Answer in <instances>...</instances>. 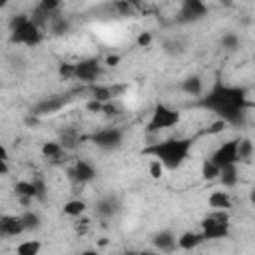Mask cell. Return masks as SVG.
Wrapping results in <instances>:
<instances>
[{"mask_svg":"<svg viewBox=\"0 0 255 255\" xmlns=\"http://www.w3.org/2000/svg\"><path fill=\"white\" fill-rule=\"evenodd\" d=\"M153 245H155V249L169 253L175 249L177 241H175V235L171 231H159L157 235H153Z\"/></svg>","mask_w":255,"mask_h":255,"instance_id":"obj_14","label":"cell"},{"mask_svg":"<svg viewBox=\"0 0 255 255\" xmlns=\"http://www.w3.org/2000/svg\"><path fill=\"white\" fill-rule=\"evenodd\" d=\"M8 163H6V159H0V175H6L8 173Z\"/></svg>","mask_w":255,"mask_h":255,"instance_id":"obj_39","label":"cell"},{"mask_svg":"<svg viewBox=\"0 0 255 255\" xmlns=\"http://www.w3.org/2000/svg\"><path fill=\"white\" fill-rule=\"evenodd\" d=\"M116 211H118V201H116V199L106 197V199L98 201V213H100L102 217H112Z\"/></svg>","mask_w":255,"mask_h":255,"instance_id":"obj_23","label":"cell"},{"mask_svg":"<svg viewBox=\"0 0 255 255\" xmlns=\"http://www.w3.org/2000/svg\"><path fill=\"white\" fill-rule=\"evenodd\" d=\"M60 4H62V0H40L38 8H42V10L48 12V14H54V12L60 8Z\"/></svg>","mask_w":255,"mask_h":255,"instance_id":"obj_30","label":"cell"},{"mask_svg":"<svg viewBox=\"0 0 255 255\" xmlns=\"http://www.w3.org/2000/svg\"><path fill=\"white\" fill-rule=\"evenodd\" d=\"M221 46H223L225 50H229V52H235V50L239 48V38H237L235 34H225V36L221 38Z\"/></svg>","mask_w":255,"mask_h":255,"instance_id":"obj_28","label":"cell"},{"mask_svg":"<svg viewBox=\"0 0 255 255\" xmlns=\"http://www.w3.org/2000/svg\"><path fill=\"white\" fill-rule=\"evenodd\" d=\"M207 203L215 209H229L231 207V197H229L227 191H213L207 197Z\"/></svg>","mask_w":255,"mask_h":255,"instance_id":"obj_18","label":"cell"},{"mask_svg":"<svg viewBox=\"0 0 255 255\" xmlns=\"http://www.w3.org/2000/svg\"><path fill=\"white\" fill-rule=\"evenodd\" d=\"M0 159H8V151H6V147H4L2 141H0Z\"/></svg>","mask_w":255,"mask_h":255,"instance_id":"obj_40","label":"cell"},{"mask_svg":"<svg viewBox=\"0 0 255 255\" xmlns=\"http://www.w3.org/2000/svg\"><path fill=\"white\" fill-rule=\"evenodd\" d=\"M114 98V94H112V88H108V86H94L92 88V100H98V102H110Z\"/></svg>","mask_w":255,"mask_h":255,"instance_id":"obj_25","label":"cell"},{"mask_svg":"<svg viewBox=\"0 0 255 255\" xmlns=\"http://www.w3.org/2000/svg\"><path fill=\"white\" fill-rule=\"evenodd\" d=\"M92 141L102 149H116L122 143V131L118 128H104L92 135Z\"/></svg>","mask_w":255,"mask_h":255,"instance_id":"obj_7","label":"cell"},{"mask_svg":"<svg viewBox=\"0 0 255 255\" xmlns=\"http://www.w3.org/2000/svg\"><path fill=\"white\" fill-rule=\"evenodd\" d=\"M20 221H22L24 231H36V229L40 227V217H38V213H34V211L22 213V215H20Z\"/></svg>","mask_w":255,"mask_h":255,"instance_id":"obj_24","label":"cell"},{"mask_svg":"<svg viewBox=\"0 0 255 255\" xmlns=\"http://www.w3.org/2000/svg\"><path fill=\"white\" fill-rule=\"evenodd\" d=\"M203 241H205V239H203L201 233L185 231V233L179 235V239H177V247L183 249V251H191V249H195V247H197L199 243H203Z\"/></svg>","mask_w":255,"mask_h":255,"instance_id":"obj_15","label":"cell"},{"mask_svg":"<svg viewBox=\"0 0 255 255\" xmlns=\"http://www.w3.org/2000/svg\"><path fill=\"white\" fill-rule=\"evenodd\" d=\"M189 151H191V139H187V137L163 139V141L151 143L149 147L143 149V153L159 159L165 169H177L187 159Z\"/></svg>","mask_w":255,"mask_h":255,"instance_id":"obj_2","label":"cell"},{"mask_svg":"<svg viewBox=\"0 0 255 255\" xmlns=\"http://www.w3.org/2000/svg\"><path fill=\"white\" fill-rule=\"evenodd\" d=\"M223 128H225V122L223 120H217V122H213L207 128V133H219V131H223Z\"/></svg>","mask_w":255,"mask_h":255,"instance_id":"obj_35","label":"cell"},{"mask_svg":"<svg viewBox=\"0 0 255 255\" xmlns=\"http://www.w3.org/2000/svg\"><path fill=\"white\" fill-rule=\"evenodd\" d=\"M102 112H104L106 116H114V114H118V108H116L114 104H110V102H104V106H102Z\"/></svg>","mask_w":255,"mask_h":255,"instance_id":"obj_36","label":"cell"},{"mask_svg":"<svg viewBox=\"0 0 255 255\" xmlns=\"http://www.w3.org/2000/svg\"><path fill=\"white\" fill-rule=\"evenodd\" d=\"M66 104V98H50V100H44V102H40V104H36L34 108H32V116H44V114H54V112H58L62 106Z\"/></svg>","mask_w":255,"mask_h":255,"instance_id":"obj_12","label":"cell"},{"mask_svg":"<svg viewBox=\"0 0 255 255\" xmlns=\"http://www.w3.org/2000/svg\"><path fill=\"white\" fill-rule=\"evenodd\" d=\"M151 40H153V38H151L149 32H141V34L135 38V44H137L139 48H147V46L151 44Z\"/></svg>","mask_w":255,"mask_h":255,"instance_id":"obj_33","label":"cell"},{"mask_svg":"<svg viewBox=\"0 0 255 255\" xmlns=\"http://www.w3.org/2000/svg\"><path fill=\"white\" fill-rule=\"evenodd\" d=\"M179 112L163 106V104H157L153 114H151V120L147 124V131H159V129H165V128H173L179 124Z\"/></svg>","mask_w":255,"mask_h":255,"instance_id":"obj_5","label":"cell"},{"mask_svg":"<svg viewBox=\"0 0 255 255\" xmlns=\"http://www.w3.org/2000/svg\"><path fill=\"white\" fill-rule=\"evenodd\" d=\"M86 207H88L86 201H82V199H70L68 203H64V215L80 217V215H84Z\"/></svg>","mask_w":255,"mask_h":255,"instance_id":"obj_20","label":"cell"},{"mask_svg":"<svg viewBox=\"0 0 255 255\" xmlns=\"http://www.w3.org/2000/svg\"><path fill=\"white\" fill-rule=\"evenodd\" d=\"M14 191H16V195L20 197V201H22L24 205H28V203L36 197L34 181H18V183L14 185Z\"/></svg>","mask_w":255,"mask_h":255,"instance_id":"obj_16","label":"cell"},{"mask_svg":"<svg viewBox=\"0 0 255 255\" xmlns=\"http://www.w3.org/2000/svg\"><path fill=\"white\" fill-rule=\"evenodd\" d=\"M116 10L122 14V16H131L133 14V4L126 2V0H116Z\"/></svg>","mask_w":255,"mask_h":255,"instance_id":"obj_31","label":"cell"},{"mask_svg":"<svg viewBox=\"0 0 255 255\" xmlns=\"http://www.w3.org/2000/svg\"><path fill=\"white\" fill-rule=\"evenodd\" d=\"M201 175H203V179H207V181L217 179V175H219V167H217L211 159H205V161L201 163Z\"/></svg>","mask_w":255,"mask_h":255,"instance_id":"obj_26","label":"cell"},{"mask_svg":"<svg viewBox=\"0 0 255 255\" xmlns=\"http://www.w3.org/2000/svg\"><path fill=\"white\" fill-rule=\"evenodd\" d=\"M42 38H44L42 28L38 24H34L30 18L22 26H18L16 30L10 32V42L12 44H24V46H30V48L38 46L42 42Z\"/></svg>","mask_w":255,"mask_h":255,"instance_id":"obj_4","label":"cell"},{"mask_svg":"<svg viewBox=\"0 0 255 255\" xmlns=\"http://www.w3.org/2000/svg\"><path fill=\"white\" fill-rule=\"evenodd\" d=\"M100 76V64L94 58L82 60L78 64H74V78L82 80V82H94Z\"/></svg>","mask_w":255,"mask_h":255,"instance_id":"obj_9","label":"cell"},{"mask_svg":"<svg viewBox=\"0 0 255 255\" xmlns=\"http://www.w3.org/2000/svg\"><path fill=\"white\" fill-rule=\"evenodd\" d=\"M24 231L20 217L16 215H2L0 217V237H16Z\"/></svg>","mask_w":255,"mask_h":255,"instance_id":"obj_11","label":"cell"},{"mask_svg":"<svg viewBox=\"0 0 255 255\" xmlns=\"http://www.w3.org/2000/svg\"><path fill=\"white\" fill-rule=\"evenodd\" d=\"M10 2H12V0H0V10H2V8H6Z\"/></svg>","mask_w":255,"mask_h":255,"instance_id":"obj_41","label":"cell"},{"mask_svg":"<svg viewBox=\"0 0 255 255\" xmlns=\"http://www.w3.org/2000/svg\"><path fill=\"white\" fill-rule=\"evenodd\" d=\"M102 106H104L102 102H98V100H90L86 108H88L90 112H102Z\"/></svg>","mask_w":255,"mask_h":255,"instance_id":"obj_37","label":"cell"},{"mask_svg":"<svg viewBox=\"0 0 255 255\" xmlns=\"http://www.w3.org/2000/svg\"><path fill=\"white\" fill-rule=\"evenodd\" d=\"M201 235L203 239H223L229 235V217L225 209H217L215 213L207 215L201 221Z\"/></svg>","mask_w":255,"mask_h":255,"instance_id":"obj_3","label":"cell"},{"mask_svg":"<svg viewBox=\"0 0 255 255\" xmlns=\"http://www.w3.org/2000/svg\"><path fill=\"white\" fill-rule=\"evenodd\" d=\"M64 153V147L60 141H46L42 143V155L48 157V159H58L60 155Z\"/></svg>","mask_w":255,"mask_h":255,"instance_id":"obj_21","label":"cell"},{"mask_svg":"<svg viewBox=\"0 0 255 255\" xmlns=\"http://www.w3.org/2000/svg\"><path fill=\"white\" fill-rule=\"evenodd\" d=\"M181 90L187 94V96H199L203 92V82L199 76H189L181 82Z\"/></svg>","mask_w":255,"mask_h":255,"instance_id":"obj_17","label":"cell"},{"mask_svg":"<svg viewBox=\"0 0 255 255\" xmlns=\"http://www.w3.org/2000/svg\"><path fill=\"white\" fill-rule=\"evenodd\" d=\"M163 169H165V167L161 165V161H159V159H155V157H153V159L149 161V175H151L153 179H159V177L163 175Z\"/></svg>","mask_w":255,"mask_h":255,"instance_id":"obj_29","label":"cell"},{"mask_svg":"<svg viewBox=\"0 0 255 255\" xmlns=\"http://www.w3.org/2000/svg\"><path fill=\"white\" fill-rule=\"evenodd\" d=\"M207 14L203 0H183L179 10V22H197Z\"/></svg>","mask_w":255,"mask_h":255,"instance_id":"obj_8","label":"cell"},{"mask_svg":"<svg viewBox=\"0 0 255 255\" xmlns=\"http://www.w3.org/2000/svg\"><path fill=\"white\" fill-rule=\"evenodd\" d=\"M96 167L90 163V161H86V159H78L76 163H74V167L70 169V177L74 179V181H80V183H86V181H92L94 177H96Z\"/></svg>","mask_w":255,"mask_h":255,"instance_id":"obj_10","label":"cell"},{"mask_svg":"<svg viewBox=\"0 0 255 255\" xmlns=\"http://www.w3.org/2000/svg\"><path fill=\"white\" fill-rule=\"evenodd\" d=\"M50 30H52L54 34H64V32L68 30V22H66L64 18L52 16V18H50Z\"/></svg>","mask_w":255,"mask_h":255,"instance_id":"obj_27","label":"cell"},{"mask_svg":"<svg viewBox=\"0 0 255 255\" xmlns=\"http://www.w3.org/2000/svg\"><path fill=\"white\" fill-rule=\"evenodd\" d=\"M58 74H60L62 78H74V64L62 62L60 68H58Z\"/></svg>","mask_w":255,"mask_h":255,"instance_id":"obj_32","label":"cell"},{"mask_svg":"<svg viewBox=\"0 0 255 255\" xmlns=\"http://www.w3.org/2000/svg\"><path fill=\"white\" fill-rule=\"evenodd\" d=\"M217 167H223V165H229V163H237V139H229L225 143H221L213 155L209 157Z\"/></svg>","mask_w":255,"mask_h":255,"instance_id":"obj_6","label":"cell"},{"mask_svg":"<svg viewBox=\"0 0 255 255\" xmlns=\"http://www.w3.org/2000/svg\"><path fill=\"white\" fill-rule=\"evenodd\" d=\"M106 64H108L110 68L118 66V64H120V56H116V54H114V56H108V58H106Z\"/></svg>","mask_w":255,"mask_h":255,"instance_id":"obj_38","label":"cell"},{"mask_svg":"<svg viewBox=\"0 0 255 255\" xmlns=\"http://www.w3.org/2000/svg\"><path fill=\"white\" fill-rule=\"evenodd\" d=\"M201 106L215 112L219 120H223L225 124L239 126L245 114V90L215 84L213 90L201 100Z\"/></svg>","mask_w":255,"mask_h":255,"instance_id":"obj_1","label":"cell"},{"mask_svg":"<svg viewBox=\"0 0 255 255\" xmlns=\"http://www.w3.org/2000/svg\"><path fill=\"white\" fill-rule=\"evenodd\" d=\"M40 249H42V243L36 241V239H28V241H22V243L16 245L18 255H36Z\"/></svg>","mask_w":255,"mask_h":255,"instance_id":"obj_22","label":"cell"},{"mask_svg":"<svg viewBox=\"0 0 255 255\" xmlns=\"http://www.w3.org/2000/svg\"><path fill=\"white\" fill-rule=\"evenodd\" d=\"M251 155H253V141L249 137L245 139H237V161H251Z\"/></svg>","mask_w":255,"mask_h":255,"instance_id":"obj_19","label":"cell"},{"mask_svg":"<svg viewBox=\"0 0 255 255\" xmlns=\"http://www.w3.org/2000/svg\"><path fill=\"white\" fill-rule=\"evenodd\" d=\"M126 2H129V4H133V6H137V4H139V0H126Z\"/></svg>","mask_w":255,"mask_h":255,"instance_id":"obj_42","label":"cell"},{"mask_svg":"<svg viewBox=\"0 0 255 255\" xmlns=\"http://www.w3.org/2000/svg\"><path fill=\"white\" fill-rule=\"evenodd\" d=\"M30 16H26V14H18V16H12V20H10V32L12 30H16L18 26H22L26 20H28Z\"/></svg>","mask_w":255,"mask_h":255,"instance_id":"obj_34","label":"cell"},{"mask_svg":"<svg viewBox=\"0 0 255 255\" xmlns=\"http://www.w3.org/2000/svg\"><path fill=\"white\" fill-rule=\"evenodd\" d=\"M217 179L223 183V187H233V185H237V181H239L237 163H229V165L219 167V175H217Z\"/></svg>","mask_w":255,"mask_h":255,"instance_id":"obj_13","label":"cell"}]
</instances>
